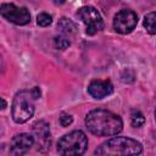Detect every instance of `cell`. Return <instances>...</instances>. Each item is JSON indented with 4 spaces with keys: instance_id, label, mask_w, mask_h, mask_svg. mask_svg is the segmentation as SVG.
Returning a JSON list of instances; mask_svg holds the SVG:
<instances>
[{
    "instance_id": "cell-9",
    "label": "cell",
    "mask_w": 156,
    "mask_h": 156,
    "mask_svg": "<svg viewBox=\"0 0 156 156\" xmlns=\"http://www.w3.org/2000/svg\"><path fill=\"white\" fill-rule=\"evenodd\" d=\"M113 91V87L110 80H93L88 87V93L94 99H104Z\"/></svg>"
},
{
    "instance_id": "cell-4",
    "label": "cell",
    "mask_w": 156,
    "mask_h": 156,
    "mask_svg": "<svg viewBox=\"0 0 156 156\" xmlns=\"http://www.w3.org/2000/svg\"><path fill=\"white\" fill-rule=\"evenodd\" d=\"M88 147V138L82 130L65 134L57 143V152L61 155H82Z\"/></svg>"
},
{
    "instance_id": "cell-19",
    "label": "cell",
    "mask_w": 156,
    "mask_h": 156,
    "mask_svg": "<svg viewBox=\"0 0 156 156\" xmlns=\"http://www.w3.org/2000/svg\"><path fill=\"white\" fill-rule=\"evenodd\" d=\"M155 119H156V111H155Z\"/></svg>"
},
{
    "instance_id": "cell-11",
    "label": "cell",
    "mask_w": 156,
    "mask_h": 156,
    "mask_svg": "<svg viewBox=\"0 0 156 156\" xmlns=\"http://www.w3.org/2000/svg\"><path fill=\"white\" fill-rule=\"evenodd\" d=\"M57 28H58V30H60L62 34H65V35L74 34L76 30H77L76 24H74L71 20H68V18H66V17H62V18L58 21Z\"/></svg>"
},
{
    "instance_id": "cell-16",
    "label": "cell",
    "mask_w": 156,
    "mask_h": 156,
    "mask_svg": "<svg viewBox=\"0 0 156 156\" xmlns=\"http://www.w3.org/2000/svg\"><path fill=\"white\" fill-rule=\"evenodd\" d=\"M60 124L62 126V127H68L71 123H72V121H73V118H72V116L71 115H68V113H62L61 116H60Z\"/></svg>"
},
{
    "instance_id": "cell-2",
    "label": "cell",
    "mask_w": 156,
    "mask_h": 156,
    "mask_svg": "<svg viewBox=\"0 0 156 156\" xmlns=\"http://www.w3.org/2000/svg\"><path fill=\"white\" fill-rule=\"evenodd\" d=\"M141 152H143L141 144L127 136H116L108 139L95 150V155H107V156L139 155Z\"/></svg>"
},
{
    "instance_id": "cell-8",
    "label": "cell",
    "mask_w": 156,
    "mask_h": 156,
    "mask_svg": "<svg viewBox=\"0 0 156 156\" xmlns=\"http://www.w3.org/2000/svg\"><path fill=\"white\" fill-rule=\"evenodd\" d=\"M34 144V136L26 134V133H21L15 135L11 139L10 143V154L11 155H23L26 154Z\"/></svg>"
},
{
    "instance_id": "cell-13",
    "label": "cell",
    "mask_w": 156,
    "mask_h": 156,
    "mask_svg": "<svg viewBox=\"0 0 156 156\" xmlns=\"http://www.w3.org/2000/svg\"><path fill=\"white\" fill-rule=\"evenodd\" d=\"M130 121H132V126H134V127H140V126L144 124L145 118H144V116H143L141 112H139V111H133L132 115H130Z\"/></svg>"
},
{
    "instance_id": "cell-18",
    "label": "cell",
    "mask_w": 156,
    "mask_h": 156,
    "mask_svg": "<svg viewBox=\"0 0 156 156\" xmlns=\"http://www.w3.org/2000/svg\"><path fill=\"white\" fill-rule=\"evenodd\" d=\"M54 2H55V4H63L65 0H54Z\"/></svg>"
},
{
    "instance_id": "cell-5",
    "label": "cell",
    "mask_w": 156,
    "mask_h": 156,
    "mask_svg": "<svg viewBox=\"0 0 156 156\" xmlns=\"http://www.w3.org/2000/svg\"><path fill=\"white\" fill-rule=\"evenodd\" d=\"M77 16L85 24L87 33L90 34V35H93L96 32H99L104 26L100 13L93 6H83V7H80L78 10V12H77Z\"/></svg>"
},
{
    "instance_id": "cell-3",
    "label": "cell",
    "mask_w": 156,
    "mask_h": 156,
    "mask_svg": "<svg viewBox=\"0 0 156 156\" xmlns=\"http://www.w3.org/2000/svg\"><path fill=\"white\" fill-rule=\"evenodd\" d=\"M34 100L32 90H21L12 101V118L16 123L27 122L34 113Z\"/></svg>"
},
{
    "instance_id": "cell-10",
    "label": "cell",
    "mask_w": 156,
    "mask_h": 156,
    "mask_svg": "<svg viewBox=\"0 0 156 156\" xmlns=\"http://www.w3.org/2000/svg\"><path fill=\"white\" fill-rule=\"evenodd\" d=\"M33 132H34V136L40 146L50 147V129H49V124L46 122H44V121L37 122L33 126Z\"/></svg>"
},
{
    "instance_id": "cell-14",
    "label": "cell",
    "mask_w": 156,
    "mask_h": 156,
    "mask_svg": "<svg viewBox=\"0 0 156 156\" xmlns=\"http://www.w3.org/2000/svg\"><path fill=\"white\" fill-rule=\"evenodd\" d=\"M51 21H52L51 16L48 15V13H45V12L38 15V17H37V22H38V24L41 26V27H46V26H49V24L51 23Z\"/></svg>"
},
{
    "instance_id": "cell-15",
    "label": "cell",
    "mask_w": 156,
    "mask_h": 156,
    "mask_svg": "<svg viewBox=\"0 0 156 156\" xmlns=\"http://www.w3.org/2000/svg\"><path fill=\"white\" fill-rule=\"evenodd\" d=\"M55 46H56L57 49H60V50H63V49H66L67 46H69V40H68L66 37H62V35L56 37V38H55Z\"/></svg>"
},
{
    "instance_id": "cell-7",
    "label": "cell",
    "mask_w": 156,
    "mask_h": 156,
    "mask_svg": "<svg viewBox=\"0 0 156 156\" xmlns=\"http://www.w3.org/2000/svg\"><path fill=\"white\" fill-rule=\"evenodd\" d=\"M138 23V17L132 10H121L113 18V28L121 34L130 33Z\"/></svg>"
},
{
    "instance_id": "cell-1",
    "label": "cell",
    "mask_w": 156,
    "mask_h": 156,
    "mask_svg": "<svg viewBox=\"0 0 156 156\" xmlns=\"http://www.w3.org/2000/svg\"><path fill=\"white\" fill-rule=\"evenodd\" d=\"M87 128L98 136H112L118 134L123 128V122L116 113L96 108L90 111L85 117Z\"/></svg>"
},
{
    "instance_id": "cell-6",
    "label": "cell",
    "mask_w": 156,
    "mask_h": 156,
    "mask_svg": "<svg viewBox=\"0 0 156 156\" xmlns=\"http://www.w3.org/2000/svg\"><path fill=\"white\" fill-rule=\"evenodd\" d=\"M1 16L9 22L23 26L30 21V15L26 7H18L13 4H2L1 5Z\"/></svg>"
},
{
    "instance_id": "cell-12",
    "label": "cell",
    "mask_w": 156,
    "mask_h": 156,
    "mask_svg": "<svg viewBox=\"0 0 156 156\" xmlns=\"http://www.w3.org/2000/svg\"><path fill=\"white\" fill-rule=\"evenodd\" d=\"M144 27L150 34H156V12H150L144 17Z\"/></svg>"
},
{
    "instance_id": "cell-17",
    "label": "cell",
    "mask_w": 156,
    "mask_h": 156,
    "mask_svg": "<svg viewBox=\"0 0 156 156\" xmlns=\"http://www.w3.org/2000/svg\"><path fill=\"white\" fill-rule=\"evenodd\" d=\"M1 104H2V105H1V108H2V110H4V108H5V107H6V102H5V100H4V99H2V98H1Z\"/></svg>"
}]
</instances>
